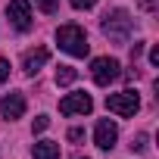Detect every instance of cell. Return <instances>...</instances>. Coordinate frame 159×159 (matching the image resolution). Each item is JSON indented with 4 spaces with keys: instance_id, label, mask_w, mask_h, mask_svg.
Listing matches in <instances>:
<instances>
[{
    "instance_id": "1",
    "label": "cell",
    "mask_w": 159,
    "mask_h": 159,
    "mask_svg": "<svg viewBox=\"0 0 159 159\" xmlns=\"http://www.w3.org/2000/svg\"><path fill=\"white\" fill-rule=\"evenodd\" d=\"M56 44H59V50H66L69 56H88V50H91L88 34H84L81 25H59Z\"/></svg>"
},
{
    "instance_id": "2",
    "label": "cell",
    "mask_w": 159,
    "mask_h": 159,
    "mask_svg": "<svg viewBox=\"0 0 159 159\" xmlns=\"http://www.w3.org/2000/svg\"><path fill=\"white\" fill-rule=\"evenodd\" d=\"M103 34H106L109 41H116V44H128V34H131V16H128V10H112V13H106V19H103Z\"/></svg>"
},
{
    "instance_id": "3",
    "label": "cell",
    "mask_w": 159,
    "mask_h": 159,
    "mask_svg": "<svg viewBox=\"0 0 159 159\" xmlns=\"http://www.w3.org/2000/svg\"><path fill=\"white\" fill-rule=\"evenodd\" d=\"M91 75H94V81H97L100 88H109L116 78L122 75V66H119V59H112V56H97V59L91 62Z\"/></svg>"
},
{
    "instance_id": "4",
    "label": "cell",
    "mask_w": 159,
    "mask_h": 159,
    "mask_svg": "<svg viewBox=\"0 0 159 159\" xmlns=\"http://www.w3.org/2000/svg\"><path fill=\"white\" fill-rule=\"evenodd\" d=\"M106 109L116 116H134L140 109V97L134 91H122V94H109L106 97Z\"/></svg>"
},
{
    "instance_id": "5",
    "label": "cell",
    "mask_w": 159,
    "mask_h": 159,
    "mask_svg": "<svg viewBox=\"0 0 159 159\" xmlns=\"http://www.w3.org/2000/svg\"><path fill=\"white\" fill-rule=\"evenodd\" d=\"M91 109H94V100H91V94H84V91L66 94V97L59 100V112H62V116H88Z\"/></svg>"
},
{
    "instance_id": "6",
    "label": "cell",
    "mask_w": 159,
    "mask_h": 159,
    "mask_svg": "<svg viewBox=\"0 0 159 159\" xmlns=\"http://www.w3.org/2000/svg\"><path fill=\"white\" fill-rule=\"evenodd\" d=\"M7 16H10L16 31H28L31 28V7H28V0H10Z\"/></svg>"
},
{
    "instance_id": "7",
    "label": "cell",
    "mask_w": 159,
    "mask_h": 159,
    "mask_svg": "<svg viewBox=\"0 0 159 159\" xmlns=\"http://www.w3.org/2000/svg\"><path fill=\"white\" fill-rule=\"evenodd\" d=\"M116 140H119V128H116V122H109V119H100L97 122V128H94V143L100 147V150H112L116 147Z\"/></svg>"
},
{
    "instance_id": "8",
    "label": "cell",
    "mask_w": 159,
    "mask_h": 159,
    "mask_svg": "<svg viewBox=\"0 0 159 159\" xmlns=\"http://www.w3.org/2000/svg\"><path fill=\"white\" fill-rule=\"evenodd\" d=\"M25 116V97L22 94H7L0 100V119H22Z\"/></svg>"
},
{
    "instance_id": "9",
    "label": "cell",
    "mask_w": 159,
    "mask_h": 159,
    "mask_svg": "<svg viewBox=\"0 0 159 159\" xmlns=\"http://www.w3.org/2000/svg\"><path fill=\"white\" fill-rule=\"evenodd\" d=\"M47 59H50V50H47V47L28 50V53H25V59H22V69H25V75H38V72L47 66Z\"/></svg>"
},
{
    "instance_id": "10",
    "label": "cell",
    "mask_w": 159,
    "mask_h": 159,
    "mask_svg": "<svg viewBox=\"0 0 159 159\" xmlns=\"http://www.w3.org/2000/svg\"><path fill=\"white\" fill-rule=\"evenodd\" d=\"M31 156L34 159H59V143L56 140H38L31 147Z\"/></svg>"
},
{
    "instance_id": "11",
    "label": "cell",
    "mask_w": 159,
    "mask_h": 159,
    "mask_svg": "<svg viewBox=\"0 0 159 159\" xmlns=\"http://www.w3.org/2000/svg\"><path fill=\"white\" fill-rule=\"evenodd\" d=\"M75 78H78V72H75L72 66H59V69H56V84H59V88H66V84H72Z\"/></svg>"
},
{
    "instance_id": "12",
    "label": "cell",
    "mask_w": 159,
    "mask_h": 159,
    "mask_svg": "<svg viewBox=\"0 0 159 159\" xmlns=\"http://www.w3.org/2000/svg\"><path fill=\"white\" fill-rule=\"evenodd\" d=\"M34 3L41 7V13H56V7H59V0H34Z\"/></svg>"
},
{
    "instance_id": "13",
    "label": "cell",
    "mask_w": 159,
    "mask_h": 159,
    "mask_svg": "<svg viewBox=\"0 0 159 159\" xmlns=\"http://www.w3.org/2000/svg\"><path fill=\"white\" fill-rule=\"evenodd\" d=\"M47 125H50V119H47V116H38V119H34V125H31V131H34V134H41Z\"/></svg>"
},
{
    "instance_id": "14",
    "label": "cell",
    "mask_w": 159,
    "mask_h": 159,
    "mask_svg": "<svg viewBox=\"0 0 159 159\" xmlns=\"http://www.w3.org/2000/svg\"><path fill=\"white\" fill-rule=\"evenodd\" d=\"M69 3H72L75 10H91V7L97 3V0H69Z\"/></svg>"
},
{
    "instance_id": "15",
    "label": "cell",
    "mask_w": 159,
    "mask_h": 159,
    "mask_svg": "<svg viewBox=\"0 0 159 159\" xmlns=\"http://www.w3.org/2000/svg\"><path fill=\"white\" fill-rule=\"evenodd\" d=\"M7 78H10V62H7L3 56H0V84H3Z\"/></svg>"
},
{
    "instance_id": "16",
    "label": "cell",
    "mask_w": 159,
    "mask_h": 159,
    "mask_svg": "<svg viewBox=\"0 0 159 159\" xmlns=\"http://www.w3.org/2000/svg\"><path fill=\"white\" fill-rule=\"evenodd\" d=\"M69 140H72V143L84 140V128H72V131H69Z\"/></svg>"
},
{
    "instance_id": "17",
    "label": "cell",
    "mask_w": 159,
    "mask_h": 159,
    "mask_svg": "<svg viewBox=\"0 0 159 159\" xmlns=\"http://www.w3.org/2000/svg\"><path fill=\"white\" fill-rule=\"evenodd\" d=\"M150 62H153V66H159V47H153V50H150Z\"/></svg>"
},
{
    "instance_id": "18",
    "label": "cell",
    "mask_w": 159,
    "mask_h": 159,
    "mask_svg": "<svg viewBox=\"0 0 159 159\" xmlns=\"http://www.w3.org/2000/svg\"><path fill=\"white\" fill-rule=\"evenodd\" d=\"M84 159H88V156H84Z\"/></svg>"
}]
</instances>
